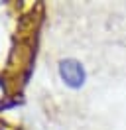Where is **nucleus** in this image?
<instances>
[{"label": "nucleus", "instance_id": "1", "mask_svg": "<svg viewBox=\"0 0 126 130\" xmlns=\"http://www.w3.org/2000/svg\"><path fill=\"white\" fill-rule=\"evenodd\" d=\"M59 77L71 89H81L87 81V71L77 59H61L59 61Z\"/></svg>", "mask_w": 126, "mask_h": 130}]
</instances>
